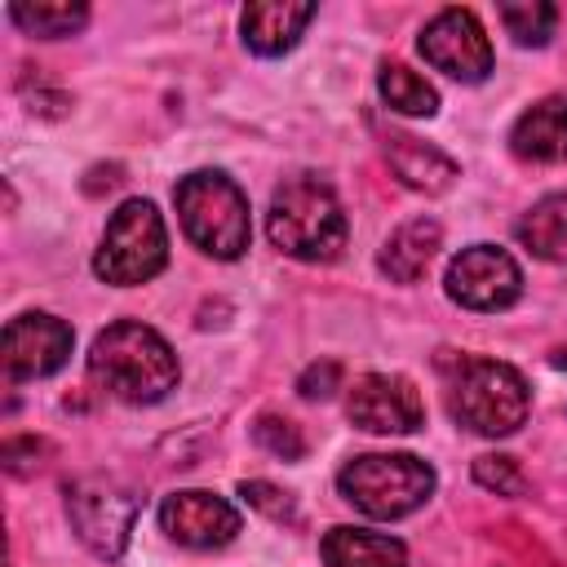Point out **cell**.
I'll return each mask as SVG.
<instances>
[{"label":"cell","mask_w":567,"mask_h":567,"mask_svg":"<svg viewBox=\"0 0 567 567\" xmlns=\"http://www.w3.org/2000/svg\"><path fill=\"white\" fill-rule=\"evenodd\" d=\"M89 377L124 403H159L168 390H177L182 368L173 346L151 323L115 319L89 346Z\"/></svg>","instance_id":"cell-1"},{"label":"cell","mask_w":567,"mask_h":567,"mask_svg":"<svg viewBox=\"0 0 567 567\" xmlns=\"http://www.w3.org/2000/svg\"><path fill=\"white\" fill-rule=\"evenodd\" d=\"M266 235L279 252L297 257V261H332L346 248V213L332 195L328 182L301 173L275 186L270 195V213H266Z\"/></svg>","instance_id":"cell-2"},{"label":"cell","mask_w":567,"mask_h":567,"mask_svg":"<svg viewBox=\"0 0 567 567\" xmlns=\"http://www.w3.org/2000/svg\"><path fill=\"white\" fill-rule=\"evenodd\" d=\"M173 204H177V221L182 235L217 261H235L248 252L252 239V221H248V195L239 190L235 177H226L221 168H195L173 186Z\"/></svg>","instance_id":"cell-3"},{"label":"cell","mask_w":567,"mask_h":567,"mask_svg":"<svg viewBox=\"0 0 567 567\" xmlns=\"http://www.w3.org/2000/svg\"><path fill=\"white\" fill-rule=\"evenodd\" d=\"M439 487V474L430 461L412 456V452H363L354 461L341 465L337 474V492L368 518L394 523L408 518L412 509H421Z\"/></svg>","instance_id":"cell-4"},{"label":"cell","mask_w":567,"mask_h":567,"mask_svg":"<svg viewBox=\"0 0 567 567\" xmlns=\"http://www.w3.org/2000/svg\"><path fill=\"white\" fill-rule=\"evenodd\" d=\"M447 408L465 430H474L483 439H505L527 421L532 390L518 368H509L501 359L470 354L456 363V372L447 381Z\"/></svg>","instance_id":"cell-5"},{"label":"cell","mask_w":567,"mask_h":567,"mask_svg":"<svg viewBox=\"0 0 567 567\" xmlns=\"http://www.w3.org/2000/svg\"><path fill=\"white\" fill-rule=\"evenodd\" d=\"M168 266V230L151 199H124L93 252V275L115 288L151 284Z\"/></svg>","instance_id":"cell-6"},{"label":"cell","mask_w":567,"mask_h":567,"mask_svg":"<svg viewBox=\"0 0 567 567\" xmlns=\"http://www.w3.org/2000/svg\"><path fill=\"white\" fill-rule=\"evenodd\" d=\"M66 518L84 549L115 563L128 549V536L137 523V501L111 478H80L66 487Z\"/></svg>","instance_id":"cell-7"},{"label":"cell","mask_w":567,"mask_h":567,"mask_svg":"<svg viewBox=\"0 0 567 567\" xmlns=\"http://www.w3.org/2000/svg\"><path fill=\"white\" fill-rule=\"evenodd\" d=\"M416 49H421V58L434 71H443V75H452L461 84H483L492 75V62H496L492 58V40H487L478 13L474 9H456V4L439 9L421 27Z\"/></svg>","instance_id":"cell-8"},{"label":"cell","mask_w":567,"mask_h":567,"mask_svg":"<svg viewBox=\"0 0 567 567\" xmlns=\"http://www.w3.org/2000/svg\"><path fill=\"white\" fill-rule=\"evenodd\" d=\"M447 297L465 310H483V315H496V310H509L518 297H523V270L518 261L496 248V244H470L452 257L447 266Z\"/></svg>","instance_id":"cell-9"},{"label":"cell","mask_w":567,"mask_h":567,"mask_svg":"<svg viewBox=\"0 0 567 567\" xmlns=\"http://www.w3.org/2000/svg\"><path fill=\"white\" fill-rule=\"evenodd\" d=\"M75 332L71 323H62L49 310H27L18 319L4 323L0 337V363L9 381H35V377H53L66 359H71Z\"/></svg>","instance_id":"cell-10"},{"label":"cell","mask_w":567,"mask_h":567,"mask_svg":"<svg viewBox=\"0 0 567 567\" xmlns=\"http://www.w3.org/2000/svg\"><path fill=\"white\" fill-rule=\"evenodd\" d=\"M346 416L368 434H412L425 425L421 390L399 372H363L350 385Z\"/></svg>","instance_id":"cell-11"},{"label":"cell","mask_w":567,"mask_h":567,"mask_svg":"<svg viewBox=\"0 0 567 567\" xmlns=\"http://www.w3.org/2000/svg\"><path fill=\"white\" fill-rule=\"evenodd\" d=\"M159 527H164L168 540H177L186 549H221L239 536L244 518L226 496L204 492V487H186V492L164 496Z\"/></svg>","instance_id":"cell-12"},{"label":"cell","mask_w":567,"mask_h":567,"mask_svg":"<svg viewBox=\"0 0 567 567\" xmlns=\"http://www.w3.org/2000/svg\"><path fill=\"white\" fill-rule=\"evenodd\" d=\"M315 4H292V0H252L239 13V31L244 44L257 58H284L288 49H297V40L306 35V27L315 22Z\"/></svg>","instance_id":"cell-13"},{"label":"cell","mask_w":567,"mask_h":567,"mask_svg":"<svg viewBox=\"0 0 567 567\" xmlns=\"http://www.w3.org/2000/svg\"><path fill=\"white\" fill-rule=\"evenodd\" d=\"M509 151L532 164L567 159V97H540L509 128Z\"/></svg>","instance_id":"cell-14"},{"label":"cell","mask_w":567,"mask_h":567,"mask_svg":"<svg viewBox=\"0 0 567 567\" xmlns=\"http://www.w3.org/2000/svg\"><path fill=\"white\" fill-rule=\"evenodd\" d=\"M319 558H323V567H408V545L399 536L341 523V527L323 532Z\"/></svg>","instance_id":"cell-15"},{"label":"cell","mask_w":567,"mask_h":567,"mask_svg":"<svg viewBox=\"0 0 567 567\" xmlns=\"http://www.w3.org/2000/svg\"><path fill=\"white\" fill-rule=\"evenodd\" d=\"M385 159H390V168L399 173L403 186L425 190V195H443L461 177V168H456L452 155H443L439 146L421 142L412 133H390L385 137Z\"/></svg>","instance_id":"cell-16"},{"label":"cell","mask_w":567,"mask_h":567,"mask_svg":"<svg viewBox=\"0 0 567 567\" xmlns=\"http://www.w3.org/2000/svg\"><path fill=\"white\" fill-rule=\"evenodd\" d=\"M439 248H443V226H439L434 217H412V221H403V226L381 244L377 266H381V275H390L394 284H416V279L430 270V261H434Z\"/></svg>","instance_id":"cell-17"},{"label":"cell","mask_w":567,"mask_h":567,"mask_svg":"<svg viewBox=\"0 0 567 567\" xmlns=\"http://www.w3.org/2000/svg\"><path fill=\"white\" fill-rule=\"evenodd\" d=\"M514 235H518V244H523L532 257L567 266V195H545V199H536V204L518 217Z\"/></svg>","instance_id":"cell-18"},{"label":"cell","mask_w":567,"mask_h":567,"mask_svg":"<svg viewBox=\"0 0 567 567\" xmlns=\"http://www.w3.org/2000/svg\"><path fill=\"white\" fill-rule=\"evenodd\" d=\"M377 89H381V102L399 115H412V120H430L439 111V89L416 75L412 66L403 62H385L381 75H377Z\"/></svg>","instance_id":"cell-19"},{"label":"cell","mask_w":567,"mask_h":567,"mask_svg":"<svg viewBox=\"0 0 567 567\" xmlns=\"http://www.w3.org/2000/svg\"><path fill=\"white\" fill-rule=\"evenodd\" d=\"M9 18H13L27 35L62 40V35H75V31L89 22V9H84V4H9Z\"/></svg>","instance_id":"cell-20"},{"label":"cell","mask_w":567,"mask_h":567,"mask_svg":"<svg viewBox=\"0 0 567 567\" xmlns=\"http://www.w3.org/2000/svg\"><path fill=\"white\" fill-rule=\"evenodd\" d=\"M496 13H501V27H505V31L514 35V44H523V49L549 44V35H554V27H558V9L545 4V0H509V4H501Z\"/></svg>","instance_id":"cell-21"},{"label":"cell","mask_w":567,"mask_h":567,"mask_svg":"<svg viewBox=\"0 0 567 567\" xmlns=\"http://www.w3.org/2000/svg\"><path fill=\"white\" fill-rule=\"evenodd\" d=\"M252 439H257L266 452L284 456V461H301V456H306V439H301V430H297L292 421H284V416H270V412L257 416Z\"/></svg>","instance_id":"cell-22"},{"label":"cell","mask_w":567,"mask_h":567,"mask_svg":"<svg viewBox=\"0 0 567 567\" xmlns=\"http://www.w3.org/2000/svg\"><path fill=\"white\" fill-rule=\"evenodd\" d=\"M474 483L487 487V492H496V496H523V487H527L518 461L514 456H496V452H487V456L474 461Z\"/></svg>","instance_id":"cell-23"},{"label":"cell","mask_w":567,"mask_h":567,"mask_svg":"<svg viewBox=\"0 0 567 567\" xmlns=\"http://www.w3.org/2000/svg\"><path fill=\"white\" fill-rule=\"evenodd\" d=\"M239 496H244L252 509H261L266 518H275V523H292V518H297V505H292V496H288V492H279L275 483L248 478V483H239Z\"/></svg>","instance_id":"cell-24"},{"label":"cell","mask_w":567,"mask_h":567,"mask_svg":"<svg viewBox=\"0 0 567 567\" xmlns=\"http://www.w3.org/2000/svg\"><path fill=\"white\" fill-rule=\"evenodd\" d=\"M337 381H341V368H337V363H310V368L301 372L297 390H301V399H328Z\"/></svg>","instance_id":"cell-25"}]
</instances>
